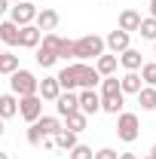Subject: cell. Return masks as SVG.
<instances>
[{"mask_svg": "<svg viewBox=\"0 0 156 159\" xmlns=\"http://www.w3.org/2000/svg\"><path fill=\"white\" fill-rule=\"evenodd\" d=\"M107 49H104V37H98V34H86V37L74 40V58L80 61H89V58H98V55H104Z\"/></svg>", "mask_w": 156, "mask_h": 159, "instance_id": "1", "label": "cell"}, {"mask_svg": "<svg viewBox=\"0 0 156 159\" xmlns=\"http://www.w3.org/2000/svg\"><path fill=\"white\" fill-rule=\"evenodd\" d=\"M9 86H12V95L16 98H25V95H37V86H40V80L31 74V70H25V67H19L16 74H9Z\"/></svg>", "mask_w": 156, "mask_h": 159, "instance_id": "2", "label": "cell"}, {"mask_svg": "<svg viewBox=\"0 0 156 159\" xmlns=\"http://www.w3.org/2000/svg\"><path fill=\"white\" fill-rule=\"evenodd\" d=\"M58 40H61V37H58V34H52V31H49V34H43V40H40V46H37V55H34L40 67H52V64L58 61V55H55Z\"/></svg>", "mask_w": 156, "mask_h": 159, "instance_id": "3", "label": "cell"}, {"mask_svg": "<svg viewBox=\"0 0 156 159\" xmlns=\"http://www.w3.org/2000/svg\"><path fill=\"white\" fill-rule=\"evenodd\" d=\"M138 135H141V122L135 113H126V110L117 113V138L132 144V141H138Z\"/></svg>", "mask_w": 156, "mask_h": 159, "instance_id": "4", "label": "cell"}, {"mask_svg": "<svg viewBox=\"0 0 156 159\" xmlns=\"http://www.w3.org/2000/svg\"><path fill=\"white\" fill-rule=\"evenodd\" d=\"M19 116L31 125V122H37L40 116H43V98L40 95H25V98H19Z\"/></svg>", "mask_w": 156, "mask_h": 159, "instance_id": "5", "label": "cell"}, {"mask_svg": "<svg viewBox=\"0 0 156 159\" xmlns=\"http://www.w3.org/2000/svg\"><path fill=\"white\" fill-rule=\"evenodd\" d=\"M34 19H37V6H34L31 0H21V3H12V6H9V21H16L19 28L34 25Z\"/></svg>", "mask_w": 156, "mask_h": 159, "instance_id": "6", "label": "cell"}, {"mask_svg": "<svg viewBox=\"0 0 156 159\" xmlns=\"http://www.w3.org/2000/svg\"><path fill=\"white\" fill-rule=\"evenodd\" d=\"M77 83H80V89H95L98 83H101V74L95 70V64L77 61Z\"/></svg>", "mask_w": 156, "mask_h": 159, "instance_id": "7", "label": "cell"}, {"mask_svg": "<svg viewBox=\"0 0 156 159\" xmlns=\"http://www.w3.org/2000/svg\"><path fill=\"white\" fill-rule=\"evenodd\" d=\"M80 110L86 113V116H92V113H98L101 110V95H98L95 89H80Z\"/></svg>", "mask_w": 156, "mask_h": 159, "instance_id": "8", "label": "cell"}, {"mask_svg": "<svg viewBox=\"0 0 156 159\" xmlns=\"http://www.w3.org/2000/svg\"><path fill=\"white\" fill-rule=\"evenodd\" d=\"M129 46H132V40H129V34H126V31H119V28H117V31H110V34L104 37V49H110L113 55L126 52Z\"/></svg>", "mask_w": 156, "mask_h": 159, "instance_id": "9", "label": "cell"}, {"mask_svg": "<svg viewBox=\"0 0 156 159\" xmlns=\"http://www.w3.org/2000/svg\"><path fill=\"white\" fill-rule=\"evenodd\" d=\"M40 40H43V31H40L37 25H25V28H19V46H21V49H37Z\"/></svg>", "mask_w": 156, "mask_h": 159, "instance_id": "10", "label": "cell"}, {"mask_svg": "<svg viewBox=\"0 0 156 159\" xmlns=\"http://www.w3.org/2000/svg\"><path fill=\"white\" fill-rule=\"evenodd\" d=\"M55 80H58L61 92H77L80 83H77V64H64L58 74H55Z\"/></svg>", "mask_w": 156, "mask_h": 159, "instance_id": "11", "label": "cell"}, {"mask_svg": "<svg viewBox=\"0 0 156 159\" xmlns=\"http://www.w3.org/2000/svg\"><path fill=\"white\" fill-rule=\"evenodd\" d=\"M141 86H144V80H141L138 70H126V74L119 77V92H122V95H138Z\"/></svg>", "mask_w": 156, "mask_h": 159, "instance_id": "12", "label": "cell"}, {"mask_svg": "<svg viewBox=\"0 0 156 159\" xmlns=\"http://www.w3.org/2000/svg\"><path fill=\"white\" fill-rule=\"evenodd\" d=\"M55 110H58V116H67V113L80 110V95L77 92H61L55 98Z\"/></svg>", "mask_w": 156, "mask_h": 159, "instance_id": "13", "label": "cell"}, {"mask_svg": "<svg viewBox=\"0 0 156 159\" xmlns=\"http://www.w3.org/2000/svg\"><path fill=\"white\" fill-rule=\"evenodd\" d=\"M34 25H37L43 34H49V31H55V28H58V12H55V9H37Z\"/></svg>", "mask_w": 156, "mask_h": 159, "instance_id": "14", "label": "cell"}, {"mask_svg": "<svg viewBox=\"0 0 156 159\" xmlns=\"http://www.w3.org/2000/svg\"><path fill=\"white\" fill-rule=\"evenodd\" d=\"M37 95L43 101H55L61 95V86H58V80L55 77H43L40 80V86H37Z\"/></svg>", "mask_w": 156, "mask_h": 159, "instance_id": "15", "label": "cell"}, {"mask_svg": "<svg viewBox=\"0 0 156 159\" xmlns=\"http://www.w3.org/2000/svg\"><path fill=\"white\" fill-rule=\"evenodd\" d=\"M117 64H119V58L113 55V52H104V55L95 58V70L101 74V77H113V74H117Z\"/></svg>", "mask_w": 156, "mask_h": 159, "instance_id": "16", "label": "cell"}, {"mask_svg": "<svg viewBox=\"0 0 156 159\" xmlns=\"http://www.w3.org/2000/svg\"><path fill=\"white\" fill-rule=\"evenodd\" d=\"M12 116H19V98L12 92H6V95H0V119H12Z\"/></svg>", "mask_w": 156, "mask_h": 159, "instance_id": "17", "label": "cell"}, {"mask_svg": "<svg viewBox=\"0 0 156 159\" xmlns=\"http://www.w3.org/2000/svg\"><path fill=\"white\" fill-rule=\"evenodd\" d=\"M37 129L43 132V138H55L64 125H61L58 116H40V119H37Z\"/></svg>", "mask_w": 156, "mask_h": 159, "instance_id": "18", "label": "cell"}, {"mask_svg": "<svg viewBox=\"0 0 156 159\" xmlns=\"http://www.w3.org/2000/svg\"><path fill=\"white\" fill-rule=\"evenodd\" d=\"M138 25H141V12L138 9H122L119 12V31L132 34V31H138Z\"/></svg>", "mask_w": 156, "mask_h": 159, "instance_id": "19", "label": "cell"}, {"mask_svg": "<svg viewBox=\"0 0 156 159\" xmlns=\"http://www.w3.org/2000/svg\"><path fill=\"white\" fill-rule=\"evenodd\" d=\"M122 104H126V95L122 92H117V95H101V110L104 113H122Z\"/></svg>", "mask_w": 156, "mask_h": 159, "instance_id": "20", "label": "cell"}, {"mask_svg": "<svg viewBox=\"0 0 156 159\" xmlns=\"http://www.w3.org/2000/svg\"><path fill=\"white\" fill-rule=\"evenodd\" d=\"M0 40L6 43V46H19V25L16 21H0Z\"/></svg>", "mask_w": 156, "mask_h": 159, "instance_id": "21", "label": "cell"}, {"mask_svg": "<svg viewBox=\"0 0 156 159\" xmlns=\"http://www.w3.org/2000/svg\"><path fill=\"white\" fill-rule=\"evenodd\" d=\"M64 122H67V125H64V129H67V132H86V122H89V116H86V113H83V110H74V113H67V116H64Z\"/></svg>", "mask_w": 156, "mask_h": 159, "instance_id": "22", "label": "cell"}, {"mask_svg": "<svg viewBox=\"0 0 156 159\" xmlns=\"http://www.w3.org/2000/svg\"><path fill=\"white\" fill-rule=\"evenodd\" d=\"M119 64H122L126 70H138V67H141L144 61H141V52H138V49H132V46H129L126 52H119Z\"/></svg>", "mask_w": 156, "mask_h": 159, "instance_id": "23", "label": "cell"}, {"mask_svg": "<svg viewBox=\"0 0 156 159\" xmlns=\"http://www.w3.org/2000/svg\"><path fill=\"white\" fill-rule=\"evenodd\" d=\"M138 104H141V110H156V89L153 86H141Z\"/></svg>", "mask_w": 156, "mask_h": 159, "instance_id": "24", "label": "cell"}, {"mask_svg": "<svg viewBox=\"0 0 156 159\" xmlns=\"http://www.w3.org/2000/svg\"><path fill=\"white\" fill-rule=\"evenodd\" d=\"M77 132H67V129H61L58 135H55V147H61V150H71V147H77Z\"/></svg>", "mask_w": 156, "mask_h": 159, "instance_id": "25", "label": "cell"}, {"mask_svg": "<svg viewBox=\"0 0 156 159\" xmlns=\"http://www.w3.org/2000/svg\"><path fill=\"white\" fill-rule=\"evenodd\" d=\"M16 70H19V55L0 52V74H16Z\"/></svg>", "mask_w": 156, "mask_h": 159, "instance_id": "26", "label": "cell"}, {"mask_svg": "<svg viewBox=\"0 0 156 159\" xmlns=\"http://www.w3.org/2000/svg\"><path fill=\"white\" fill-rule=\"evenodd\" d=\"M138 34H141L144 40H156V19H153V16H150V19H141Z\"/></svg>", "mask_w": 156, "mask_h": 159, "instance_id": "27", "label": "cell"}, {"mask_svg": "<svg viewBox=\"0 0 156 159\" xmlns=\"http://www.w3.org/2000/svg\"><path fill=\"white\" fill-rule=\"evenodd\" d=\"M141 80H144L147 86H153V89H156V61H147V64H141Z\"/></svg>", "mask_w": 156, "mask_h": 159, "instance_id": "28", "label": "cell"}, {"mask_svg": "<svg viewBox=\"0 0 156 159\" xmlns=\"http://www.w3.org/2000/svg\"><path fill=\"white\" fill-rule=\"evenodd\" d=\"M92 147H86V144H77V147H71L67 150V159H92Z\"/></svg>", "mask_w": 156, "mask_h": 159, "instance_id": "29", "label": "cell"}, {"mask_svg": "<svg viewBox=\"0 0 156 159\" xmlns=\"http://www.w3.org/2000/svg\"><path fill=\"white\" fill-rule=\"evenodd\" d=\"M55 55H58V58H74V40H58Z\"/></svg>", "mask_w": 156, "mask_h": 159, "instance_id": "30", "label": "cell"}, {"mask_svg": "<svg viewBox=\"0 0 156 159\" xmlns=\"http://www.w3.org/2000/svg\"><path fill=\"white\" fill-rule=\"evenodd\" d=\"M28 144H31V147H40V144H43V132L37 129V122L28 125Z\"/></svg>", "mask_w": 156, "mask_h": 159, "instance_id": "31", "label": "cell"}, {"mask_svg": "<svg viewBox=\"0 0 156 159\" xmlns=\"http://www.w3.org/2000/svg\"><path fill=\"white\" fill-rule=\"evenodd\" d=\"M92 159H119V153L113 150V147H101V150H95Z\"/></svg>", "mask_w": 156, "mask_h": 159, "instance_id": "32", "label": "cell"}, {"mask_svg": "<svg viewBox=\"0 0 156 159\" xmlns=\"http://www.w3.org/2000/svg\"><path fill=\"white\" fill-rule=\"evenodd\" d=\"M9 6H12L9 0H0V16H3V12H9Z\"/></svg>", "mask_w": 156, "mask_h": 159, "instance_id": "33", "label": "cell"}, {"mask_svg": "<svg viewBox=\"0 0 156 159\" xmlns=\"http://www.w3.org/2000/svg\"><path fill=\"white\" fill-rule=\"evenodd\" d=\"M150 16L156 19V0H150Z\"/></svg>", "mask_w": 156, "mask_h": 159, "instance_id": "34", "label": "cell"}, {"mask_svg": "<svg viewBox=\"0 0 156 159\" xmlns=\"http://www.w3.org/2000/svg\"><path fill=\"white\" fill-rule=\"evenodd\" d=\"M119 159H138L135 153H119Z\"/></svg>", "mask_w": 156, "mask_h": 159, "instance_id": "35", "label": "cell"}, {"mask_svg": "<svg viewBox=\"0 0 156 159\" xmlns=\"http://www.w3.org/2000/svg\"><path fill=\"white\" fill-rule=\"evenodd\" d=\"M3 132H6V119H0V135H3Z\"/></svg>", "mask_w": 156, "mask_h": 159, "instance_id": "36", "label": "cell"}, {"mask_svg": "<svg viewBox=\"0 0 156 159\" xmlns=\"http://www.w3.org/2000/svg\"><path fill=\"white\" fill-rule=\"evenodd\" d=\"M150 159H156V144H153V147H150Z\"/></svg>", "mask_w": 156, "mask_h": 159, "instance_id": "37", "label": "cell"}, {"mask_svg": "<svg viewBox=\"0 0 156 159\" xmlns=\"http://www.w3.org/2000/svg\"><path fill=\"white\" fill-rule=\"evenodd\" d=\"M0 159H9V153H3V150H0Z\"/></svg>", "mask_w": 156, "mask_h": 159, "instance_id": "38", "label": "cell"}, {"mask_svg": "<svg viewBox=\"0 0 156 159\" xmlns=\"http://www.w3.org/2000/svg\"><path fill=\"white\" fill-rule=\"evenodd\" d=\"M153 55H156V40H153Z\"/></svg>", "mask_w": 156, "mask_h": 159, "instance_id": "39", "label": "cell"}, {"mask_svg": "<svg viewBox=\"0 0 156 159\" xmlns=\"http://www.w3.org/2000/svg\"><path fill=\"white\" fill-rule=\"evenodd\" d=\"M9 3H21V0H9Z\"/></svg>", "mask_w": 156, "mask_h": 159, "instance_id": "40", "label": "cell"}, {"mask_svg": "<svg viewBox=\"0 0 156 159\" xmlns=\"http://www.w3.org/2000/svg\"><path fill=\"white\" fill-rule=\"evenodd\" d=\"M144 159H150V156H144Z\"/></svg>", "mask_w": 156, "mask_h": 159, "instance_id": "41", "label": "cell"}]
</instances>
